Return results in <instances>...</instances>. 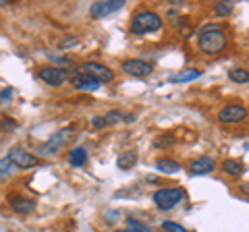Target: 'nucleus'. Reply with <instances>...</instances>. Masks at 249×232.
<instances>
[{
	"instance_id": "obj_1",
	"label": "nucleus",
	"mask_w": 249,
	"mask_h": 232,
	"mask_svg": "<svg viewBox=\"0 0 249 232\" xmlns=\"http://www.w3.org/2000/svg\"><path fill=\"white\" fill-rule=\"evenodd\" d=\"M229 44V35L222 23H206L197 32V48L206 56H216Z\"/></svg>"
},
{
	"instance_id": "obj_2",
	"label": "nucleus",
	"mask_w": 249,
	"mask_h": 232,
	"mask_svg": "<svg viewBox=\"0 0 249 232\" xmlns=\"http://www.w3.org/2000/svg\"><path fill=\"white\" fill-rule=\"evenodd\" d=\"M162 25H164V19L160 17V13H156L152 9H143V11H137L133 15L131 25H129V32H131V35L142 37L145 33L160 32Z\"/></svg>"
},
{
	"instance_id": "obj_3",
	"label": "nucleus",
	"mask_w": 249,
	"mask_h": 232,
	"mask_svg": "<svg viewBox=\"0 0 249 232\" xmlns=\"http://www.w3.org/2000/svg\"><path fill=\"white\" fill-rule=\"evenodd\" d=\"M187 193L183 187H164V189H158L154 193V205L158 207V210L162 212H170L175 210V207L181 203V201H185Z\"/></svg>"
},
{
	"instance_id": "obj_4",
	"label": "nucleus",
	"mask_w": 249,
	"mask_h": 232,
	"mask_svg": "<svg viewBox=\"0 0 249 232\" xmlns=\"http://www.w3.org/2000/svg\"><path fill=\"white\" fill-rule=\"evenodd\" d=\"M73 137H75V127L73 125L62 127L40 148V156H56L60 149H65L67 145L73 141Z\"/></svg>"
},
{
	"instance_id": "obj_5",
	"label": "nucleus",
	"mask_w": 249,
	"mask_h": 232,
	"mask_svg": "<svg viewBox=\"0 0 249 232\" xmlns=\"http://www.w3.org/2000/svg\"><path fill=\"white\" fill-rule=\"evenodd\" d=\"M79 71L85 73V75H89L91 79H96L100 85L114 81V71L112 68H108L106 65L98 63V60H85V63L79 66Z\"/></svg>"
},
{
	"instance_id": "obj_6",
	"label": "nucleus",
	"mask_w": 249,
	"mask_h": 232,
	"mask_svg": "<svg viewBox=\"0 0 249 232\" xmlns=\"http://www.w3.org/2000/svg\"><path fill=\"white\" fill-rule=\"evenodd\" d=\"M247 108L243 104H227L218 110V120L222 125H241L243 120H247Z\"/></svg>"
},
{
	"instance_id": "obj_7",
	"label": "nucleus",
	"mask_w": 249,
	"mask_h": 232,
	"mask_svg": "<svg viewBox=\"0 0 249 232\" xmlns=\"http://www.w3.org/2000/svg\"><path fill=\"white\" fill-rule=\"evenodd\" d=\"M37 77L50 87H62L67 81H69V73L67 68H60L56 65H48V66H42L37 71Z\"/></svg>"
},
{
	"instance_id": "obj_8",
	"label": "nucleus",
	"mask_w": 249,
	"mask_h": 232,
	"mask_svg": "<svg viewBox=\"0 0 249 232\" xmlns=\"http://www.w3.org/2000/svg\"><path fill=\"white\" fill-rule=\"evenodd\" d=\"M9 162L17 168V170H27V168H36L37 164H40V158L34 156V153H29L25 149H21V148H13L9 151Z\"/></svg>"
},
{
	"instance_id": "obj_9",
	"label": "nucleus",
	"mask_w": 249,
	"mask_h": 232,
	"mask_svg": "<svg viewBox=\"0 0 249 232\" xmlns=\"http://www.w3.org/2000/svg\"><path fill=\"white\" fill-rule=\"evenodd\" d=\"M9 205H11V210L19 215H29L36 212V201L29 195H25V193H11Z\"/></svg>"
},
{
	"instance_id": "obj_10",
	"label": "nucleus",
	"mask_w": 249,
	"mask_h": 232,
	"mask_svg": "<svg viewBox=\"0 0 249 232\" xmlns=\"http://www.w3.org/2000/svg\"><path fill=\"white\" fill-rule=\"evenodd\" d=\"M121 68H123V73H127L131 77H150L154 73L152 63L142 60V58H127V60H123Z\"/></svg>"
},
{
	"instance_id": "obj_11",
	"label": "nucleus",
	"mask_w": 249,
	"mask_h": 232,
	"mask_svg": "<svg viewBox=\"0 0 249 232\" xmlns=\"http://www.w3.org/2000/svg\"><path fill=\"white\" fill-rule=\"evenodd\" d=\"M124 6V0H102V2H93L89 6V15L93 19H104L112 13H119Z\"/></svg>"
},
{
	"instance_id": "obj_12",
	"label": "nucleus",
	"mask_w": 249,
	"mask_h": 232,
	"mask_svg": "<svg viewBox=\"0 0 249 232\" xmlns=\"http://www.w3.org/2000/svg\"><path fill=\"white\" fill-rule=\"evenodd\" d=\"M216 160L212 156H201V158H196L189 164V172L196 174V176H204V174H212L216 170Z\"/></svg>"
},
{
	"instance_id": "obj_13",
	"label": "nucleus",
	"mask_w": 249,
	"mask_h": 232,
	"mask_svg": "<svg viewBox=\"0 0 249 232\" xmlns=\"http://www.w3.org/2000/svg\"><path fill=\"white\" fill-rule=\"evenodd\" d=\"M71 85H73L75 89H79V91H98L100 89V83L96 79H91L89 75L81 73V71H77L71 77Z\"/></svg>"
},
{
	"instance_id": "obj_14",
	"label": "nucleus",
	"mask_w": 249,
	"mask_h": 232,
	"mask_svg": "<svg viewBox=\"0 0 249 232\" xmlns=\"http://www.w3.org/2000/svg\"><path fill=\"white\" fill-rule=\"evenodd\" d=\"M220 170H222L224 174H229V176H232V179H237V176H241V174L245 172V164L241 160H237V158H227V160H222Z\"/></svg>"
},
{
	"instance_id": "obj_15",
	"label": "nucleus",
	"mask_w": 249,
	"mask_h": 232,
	"mask_svg": "<svg viewBox=\"0 0 249 232\" xmlns=\"http://www.w3.org/2000/svg\"><path fill=\"white\" fill-rule=\"evenodd\" d=\"M183 166L178 164L177 160H173V158H160V160H156V170H158L160 174H177L178 170H181Z\"/></svg>"
},
{
	"instance_id": "obj_16",
	"label": "nucleus",
	"mask_w": 249,
	"mask_h": 232,
	"mask_svg": "<svg viewBox=\"0 0 249 232\" xmlns=\"http://www.w3.org/2000/svg\"><path fill=\"white\" fill-rule=\"evenodd\" d=\"M69 164L71 166H75V168H81V166H85L88 164V149L85 148H73V149H69Z\"/></svg>"
},
{
	"instance_id": "obj_17",
	"label": "nucleus",
	"mask_w": 249,
	"mask_h": 232,
	"mask_svg": "<svg viewBox=\"0 0 249 232\" xmlns=\"http://www.w3.org/2000/svg\"><path fill=\"white\" fill-rule=\"evenodd\" d=\"M137 160H139L137 151L135 149H127V151H123L119 156V160H116V166H119L121 170H131L137 164Z\"/></svg>"
},
{
	"instance_id": "obj_18",
	"label": "nucleus",
	"mask_w": 249,
	"mask_h": 232,
	"mask_svg": "<svg viewBox=\"0 0 249 232\" xmlns=\"http://www.w3.org/2000/svg\"><path fill=\"white\" fill-rule=\"evenodd\" d=\"M229 79L237 85H245V83H249V71L243 66H232L229 71Z\"/></svg>"
},
{
	"instance_id": "obj_19",
	"label": "nucleus",
	"mask_w": 249,
	"mask_h": 232,
	"mask_svg": "<svg viewBox=\"0 0 249 232\" xmlns=\"http://www.w3.org/2000/svg\"><path fill=\"white\" fill-rule=\"evenodd\" d=\"M175 143H177V135H173V133H162L154 139L156 149H168V148H173Z\"/></svg>"
},
{
	"instance_id": "obj_20",
	"label": "nucleus",
	"mask_w": 249,
	"mask_h": 232,
	"mask_svg": "<svg viewBox=\"0 0 249 232\" xmlns=\"http://www.w3.org/2000/svg\"><path fill=\"white\" fill-rule=\"evenodd\" d=\"M197 77H201L199 68H185V71L177 73V75L173 77V81H175V83H187V81H196Z\"/></svg>"
},
{
	"instance_id": "obj_21",
	"label": "nucleus",
	"mask_w": 249,
	"mask_h": 232,
	"mask_svg": "<svg viewBox=\"0 0 249 232\" xmlns=\"http://www.w3.org/2000/svg\"><path fill=\"white\" fill-rule=\"evenodd\" d=\"M232 9H235V4H232V2H216L214 4V15H216V17H220V19L231 17Z\"/></svg>"
},
{
	"instance_id": "obj_22",
	"label": "nucleus",
	"mask_w": 249,
	"mask_h": 232,
	"mask_svg": "<svg viewBox=\"0 0 249 232\" xmlns=\"http://www.w3.org/2000/svg\"><path fill=\"white\" fill-rule=\"evenodd\" d=\"M15 170H17V168L11 164L9 158H2V160H0V181H2V179H9V176L15 172Z\"/></svg>"
},
{
	"instance_id": "obj_23",
	"label": "nucleus",
	"mask_w": 249,
	"mask_h": 232,
	"mask_svg": "<svg viewBox=\"0 0 249 232\" xmlns=\"http://www.w3.org/2000/svg\"><path fill=\"white\" fill-rule=\"evenodd\" d=\"M127 228L129 230H135V232H152L143 222H139L135 218H127Z\"/></svg>"
},
{
	"instance_id": "obj_24",
	"label": "nucleus",
	"mask_w": 249,
	"mask_h": 232,
	"mask_svg": "<svg viewBox=\"0 0 249 232\" xmlns=\"http://www.w3.org/2000/svg\"><path fill=\"white\" fill-rule=\"evenodd\" d=\"M104 118H106V122H108V127H110V125H114V122L124 120V114H123L121 110H112V112H108Z\"/></svg>"
},
{
	"instance_id": "obj_25",
	"label": "nucleus",
	"mask_w": 249,
	"mask_h": 232,
	"mask_svg": "<svg viewBox=\"0 0 249 232\" xmlns=\"http://www.w3.org/2000/svg\"><path fill=\"white\" fill-rule=\"evenodd\" d=\"M162 228L166 232H187L181 224H177V222H162Z\"/></svg>"
},
{
	"instance_id": "obj_26",
	"label": "nucleus",
	"mask_w": 249,
	"mask_h": 232,
	"mask_svg": "<svg viewBox=\"0 0 249 232\" xmlns=\"http://www.w3.org/2000/svg\"><path fill=\"white\" fill-rule=\"evenodd\" d=\"M106 127H108V122H106L104 116H93L91 118V129L100 131V129H106Z\"/></svg>"
},
{
	"instance_id": "obj_27",
	"label": "nucleus",
	"mask_w": 249,
	"mask_h": 232,
	"mask_svg": "<svg viewBox=\"0 0 249 232\" xmlns=\"http://www.w3.org/2000/svg\"><path fill=\"white\" fill-rule=\"evenodd\" d=\"M77 42H79V40H77L75 35H71V37H65V40H60L58 46H60V48H71V46H75Z\"/></svg>"
},
{
	"instance_id": "obj_28",
	"label": "nucleus",
	"mask_w": 249,
	"mask_h": 232,
	"mask_svg": "<svg viewBox=\"0 0 249 232\" xmlns=\"http://www.w3.org/2000/svg\"><path fill=\"white\" fill-rule=\"evenodd\" d=\"M13 94H15L13 87H4L2 91H0V102H9V99L13 98Z\"/></svg>"
},
{
	"instance_id": "obj_29",
	"label": "nucleus",
	"mask_w": 249,
	"mask_h": 232,
	"mask_svg": "<svg viewBox=\"0 0 249 232\" xmlns=\"http://www.w3.org/2000/svg\"><path fill=\"white\" fill-rule=\"evenodd\" d=\"M0 120H2V129H11V131H13V129H17V122H15L11 116H2Z\"/></svg>"
},
{
	"instance_id": "obj_30",
	"label": "nucleus",
	"mask_w": 249,
	"mask_h": 232,
	"mask_svg": "<svg viewBox=\"0 0 249 232\" xmlns=\"http://www.w3.org/2000/svg\"><path fill=\"white\" fill-rule=\"evenodd\" d=\"M106 222H110V224L119 222V212H116V210H112V212H106Z\"/></svg>"
},
{
	"instance_id": "obj_31",
	"label": "nucleus",
	"mask_w": 249,
	"mask_h": 232,
	"mask_svg": "<svg viewBox=\"0 0 249 232\" xmlns=\"http://www.w3.org/2000/svg\"><path fill=\"white\" fill-rule=\"evenodd\" d=\"M239 191L243 193V195H247V197H249V182H243V184H241Z\"/></svg>"
},
{
	"instance_id": "obj_32",
	"label": "nucleus",
	"mask_w": 249,
	"mask_h": 232,
	"mask_svg": "<svg viewBox=\"0 0 249 232\" xmlns=\"http://www.w3.org/2000/svg\"><path fill=\"white\" fill-rule=\"evenodd\" d=\"M114 232H135V230H129V228H119V230H114Z\"/></svg>"
},
{
	"instance_id": "obj_33",
	"label": "nucleus",
	"mask_w": 249,
	"mask_h": 232,
	"mask_svg": "<svg viewBox=\"0 0 249 232\" xmlns=\"http://www.w3.org/2000/svg\"><path fill=\"white\" fill-rule=\"evenodd\" d=\"M6 4V0H0V6H4Z\"/></svg>"
}]
</instances>
